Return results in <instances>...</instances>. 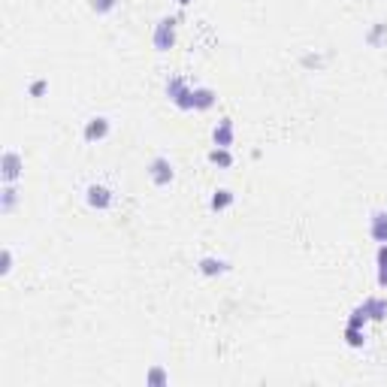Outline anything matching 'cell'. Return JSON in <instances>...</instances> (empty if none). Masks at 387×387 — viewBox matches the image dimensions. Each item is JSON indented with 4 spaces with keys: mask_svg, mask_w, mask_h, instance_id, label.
Wrapping results in <instances>:
<instances>
[{
    "mask_svg": "<svg viewBox=\"0 0 387 387\" xmlns=\"http://www.w3.org/2000/svg\"><path fill=\"white\" fill-rule=\"evenodd\" d=\"M21 176H25V157H21V151L6 148L0 157V181L12 185V181H21Z\"/></svg>",
    "mask_w": 387,
    "mask_h": 387,
    "instance_id": "obj_3",
    "label": "cell"
},
{
    "mask_svg": "<svg viewBox=\"0 0 387 387\" xmlns=\"http://www.w3.org/2000/svg\"><path fill=\"white\" fill-rule=\"evenodd\" d=\"M342 339H345L348 348H363V345H366V327H357V324H348L345 321Z\"/></svg>",
    "mask_w": 387,
    "mask_h": 387,
    "instance_id": "obj_14",
    "label": "cell"
},
{
    "mask_svg": "<svg viewBox=\"0 0 387 387\" xmlns=\"http://www.w3.org/2000/svg\"><path fill=\"white\" fill-rule=\"evenodd\" d=\"M146 173H148V179L155 188H166V185H173V179H176V170H173L170 157H164V155H157L155 161L148 164Z\"/></svg>",
    "mask_w": 387,
    "mask_h": 387,
    "instance_id": "obj_6",
    "label": "cell"
},
{
    "mask_svg": "<svg viewBox=\"0 0 387 387\" xmlns=\"http://www.w3.org/2000/svg\"><path fill=\"white\" fill-rule=\"evenodd\" d=\"M179 15H164L161 21L155 25V30H151V45H155L157 52H170L173 45H176V30H179Z\"/></svg>",
    "mask_w": 387,
    "mask_h": 387,
    "instance_id": "obj_2",
    "label": "cell"
},
{
    "mask_svg": "<svg viewBox=\"0 0 387 387\" xmlns=\"http://www.w3.org/2000/svg\"><path fill=\"white\" fill-rule=\"evenodd\" d=\"M109 133H112V121L106 118V115L88 118V121H85V127H82V140H85L88 146H97V142L109 140Z\"/></svg>",
    "mask_w": 387,
    "mask_h": 387,
    "instance_id": "obj_5",
    "label": "cell"
},
{
    "mask_svg": "<svg viewBox=\"0 0 387 387\" xmlns=\"http://www.w3.org/2000/svg\"><path fill=\"white\" fill-rule=\"evenodd\" d=\"M233 267L230 261H224V257H215V254H206L197 261V272H200L203 278H218V276H227Z\"/></svg>",
    "mask_w": 387,
    "mask_h": 387,
    "instance_id": "obj_8",
    "label": "cell"
},
{
    "mask_svg": "<svg viewBox=\"0 0 387 387\" xmlns=\"http://www.w3.org/2000/svg\"><path fill=\"white\" fill-rule=\"evenodd\" d=\"M166 382H170V375H166L161 366H155L146 373V384H166Z\"/></svg>",
    "mask_w": 387,
    "mask_h": 387,
    "instance_id": "obj_20",
    "label": "cell"
},
{
    "mask_svg": "<svg viewBox=\"0 0 387 387\" xmlns=\"http://www.w3.org/2000/svg\"><path fill=\"white\" fill-rule=\"evenodd\" d=\"M218 106V91L209 85H194V112H209Z\"/></svg>",
    "mask_w": 387,
    "mask_h": 387,
    "instance_id": "obj_11",
    "label": "cell"
},
{
    "mask_svg": "<svg viewBox=\"0 0 387 387\" xmlns=\"http://www.w3.org/2000/svg\"><path fill=\"white\" fill-rule=\"evenodd\" d=\"M176 3H179V6H188V3H191V0H176Z\"/></svg>",
    "mask_w": 387,
    "mask_h": 387,
    "instance_id": "obj_23",
    "label": "cell"
},
{
    "mask_svg": "<svg viewBox=\"0 0 387 387\" xmlns=\"http://www.w3.org/2000/svg\"><path fill=\"white\" fill-rule=\"evenodd\" d=\"M209 164H215V166H221V170H227V166H233V151L224 148V146H212Z\"/></svg>",
    "mask_w": 387,
    "mask_h": 387,
    "instance_id": "obj_16",
    "label": "cell"
},
{
    "mask_svg": "<svg viewBox=\"0 0 387 387\" xmlns=\"http://www.w3.org/2000/svg\"><path fill=\"white\" fill-rule=\"evenodd\" d=\"M233 203H236V194H233L230 188H218V191L212 194V200H209V209L212 212H224V209H230Z\"/></svg>",
    "mask_w": 387,
    "mask_h": 387,
    "instance_id": "obj_15",
    "label": "cell"
},
{
    "mask_svg": "<svg viewBox=\"0 0 387 387\" xmlns=\"http://www.w3.org/2000/svg\"><path fill=\"white\" fill-rule=\"evenodd\" d=\"M85 203L91 209H97V212H109L112 206H115V191L100 185V181H94V185L85 188Z\"/></svg>",
    "mask_w": 387,
    "mask_h": 387,
    "instance_id": "obj_4",
    "label": "cell"
},
{
    "mask_svg": "<svg viewBox=\"0 0 387 387\" xmlns=\"http://www.w3.org/2000/svg\"><path fill=\"white\" fill-rule=\"evenodd\" d=\"M327 60H330V55H306V58H302V67H315V70H318V67H324V64H327Z\"/></svg>",
    "mask_w": 387,
    "mask_h": 387,
    "instance_id": "obj_22",
    "label": "cell"
},
{
    "mask_svg": "<svg viewBox=\"0 0 387 387\" xmlns=\"http://www.w3.org/2000/svg\"><path fill=\"white\" fill-rule=\"evenodd\" d=\"M166 97L181 112H194V85L185 76H170L166 79Z\"/></svg>",
    "mask_w": 387,
    "mask_h": 387,
    "instance_id": "obj_1",
    "label": "cell"
},
{
    "mask_svg": "<svg viewBox=\"0 0 387 387\" xmlns=\"http://www.w3.org/2000/svg\"><path fill=\"white\" fill-rule=\"evenodd\" d=\"M118 3L121 0H88V10L94 15H109V12L118 10Z\"/></svg>",
    "mask_w": 387,
    "mask_h": 387,
    "instance_id": "obj_18",
    "label": "cell"
},
{
    "mask_svg": "<svg viewBox=\"0 0 387 387\" xmlns=\"http://www.w3.org/2000/svg\"><path fill=\"white\" fill-rule=\"evenodd\" d=\"M354 315H360L363 321H369V324H378V321H384L387 318V300L384 297H366L363 302H357V306L351 309Z\"/></svg>",
    "mask_w": 387,
    "mask_h": 387,
    "instance_id": "obj_7",
    "label": "cell"
},
{
    "mask_svg": "<svg viewBox=\"0 0 387 387\" xmlns=\"http://www.w3.org/2000/svg\"><path fill=\"white\" fill-rule=\"evenodd\" d=\"M12 248L10 245H3V248H0V276H10V272H12Z\"/></svg>",
    "mask_w": 387,
    "mask_h": 387,
    "instance_id": "obj_19",
    "label": "cell"
},
{
    "mask_svg": "<svg viewBox=\"0 0 387 387\" xmlns=\"http://www.w3.org/2000/svg\"><path fill=\"white\" fill-rule=\"evenodd\" d=\"M369 239L373 242H378V245H382V242H387V209H375L373 215H369Z\"/></svg>",
    "mask_w": 387,
    "mask_h": 387,
    "instance_id": "obj_12",
    "label": "cell"
},
{
    "mask_svg": "<svg viewBox=\"0 0 387 387\" xmlns=\"http://www.w3.org/2000/svg\"><path fill=\"white\" fill-rule=\"evenodd\" d=\"M363 43H366L369 49H382L387 43V21H373V25L366 27V34H363Z\"/></svg>",
    "mask_w": 387,
    "mask_h": 387,
    "instance_id": "obj_13",
    "label": "cell"
},
{
    "mask_svg": "<svg viewBox=\"0 0 387 387\" xmlns=\"http://www.w3.org/2000/svg\"><path fill=\"white\" fill-rule=\"evenodd\" d=\"M19 200H21L19 181H12V185H3V181H0V215H12Z\"/></svg>",
    "mask_w": 387,
    "mask_h": 387,
    "instance_id": "obj_10",
    "label": "cell"
},
{
    "mask_svg": "<svg viewBox=\"0 0 387 387\" xmlns=\"http://www.w3.org/2000/svg\"><path fill=\"white\" fill-rule=\"evenodd\" d=\"M212 142L224 146V148H233V142H236V124H233V118H221L212 127Z\"/></svg>",
    "mask_w": 387,
    "mask_h": 387,
    "instance_id": "obj_9",
    "label": "cell"
},
{
    "mask_svg": "<svg viewBox=\"0 0 387 387\" xmlns=\"http://www.w3.org/2000/svg\"><path fill=\"white\" fill-rule=\"evenodd\" d=\"M49 91V79H34L27 85V97H43Z\"/></svg>",
    "mask_w": 387,
    "mask_h": 387,
    "instance_id": "obj_21",
    "label": "cell"
},
{
    "mask_svg": "<svg viewBox=\"0 0 387 387\" xmlns=\"http://www.w3.org/2000/svg\"><path fill=\"white\" fill-rule=\"evenodd\" d=\"M375 263H378V272H375L378 287H387V242H382V245H378V252H375Z\"/></svg>",
    "mask_w": 387,
    "mask_h": 387,
    "instance_id": "obj_17",
    "label": "cell"
}]
</instances>
